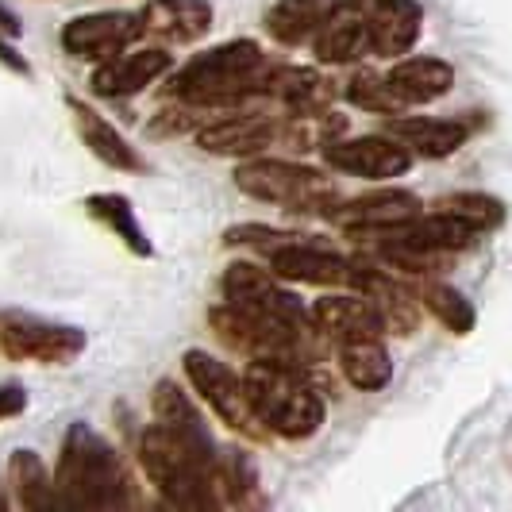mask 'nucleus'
Returning <instances> with one entry per match:
<instances>
[{
  "label": "nucleus",
  "instance_id": "obj_16",
  "mask_svg": "<svg viewBox=\"0 0 512 512\" xmlns=\"http://www.w3.org/2000/svg\"><path fill=\"white\" fill-rule=\"evenodd\" d=\"M424 208V201L409 193V189H374V193H362L355 201H335L328 208L324 220H332L335 228L351 231V235H362V231H378V228H393L401 220H409Z\"/></svg>",
  "mask_w": 512,
  "mask_h": 512
},
{
  "label": "nucleus",
  "instance_id": "obj_31",
  "mask_svg": "<svg viewBox=\"0 0 512 512\" xmlns=\"http://www.w3.org/2000/svg\"><path fill=\"white\" fill-rule=\"evenodd\" d=\"M343 97L362 112H378V116L405 112V104L393 97V89L385 85V74H378V70H355L343 81Z\"/></svg>",
  "mask_w": 512,
  "mask_h": 512
},
{
  "label": "nucleus",
  "instance_id": "obj_21",
  "mask_svg": "<svg viewBox=\"0 0 512 512\" xmlns=\"http://www.w3.org/2000/svg\"><path fill=\"white\" fill-rule=\"evenodd\" d=\"M312 312V324L316 332L328 335V339H355V335H382L385 339V320L378 305L366 297V293H332V297H320Z\"/></svg>",
  "mask_w": 512,
  "mask_h": 512
},
{
  "label": "nucleus",
  "instance_id": "obj_14",
  "mask_svg": "<svg viewBox=\"0 0 512 512\" xmlns=\"http://www.w3.org/2000/svg\"><path fill=\"white\" fill-rule=\"evenodd\" d=\"M174 70V58L162 47H143V51H120L112 58L97 62V70L89 77V89L104 101H124L143 89H151L158 77Z\"/></svg>",
  "mask_w": 512,
  "mask_h": 512
},
{
  "label": "nucleus",
  "instance_id": "obj_4",
  "mask_svg": "<svg viewBox=\"0 0 512 512\" xmlns=\"http://www.w3.org/2000/svg\"><path fill=\"white\" fill-rule=\"evenodd\" d=\"M139 466L147 474V482L158 489L166 509H224L220 501V486H216V470L205 466L201 459H193L174 436H166L158 424H147L139 432Z\"/></svg>",
  "mask_w": 512,
  "mask_h": 512
},
{
  "label": "nucleus",
  "instance_id": "obj_19",
  "mask_svg": "<svg viewBox=\"0 0 512 512\" xmlns=\"http://www.w3.org/2000/svg\"><path fill=\"white\" fill-rule=\"evenodd\" d=\"M312 54L320 66H347L359 62L366 51V4L359 0H339L335 12L312 31Z\"/></svg>",
  "mask_w": 512,
  "mask_h": 512
},
{
  "label": "nucleus",
  "instance_id": "obj_32",
  "mask_svg": "<svg viewBox=\"0 0 512 512\" xmlns=\"http://www.w3.org/2000/svg\"><path fill=\"white\" fill-rule=\"evenodd\" d=\"M289 235H297V231L266 228V224H235V228L224 231V243H228V247H247V251H258V255H266L270 247L285 243Z\"/></svg>",
  "mask_w": 512,
  "mask_h": 512
},
{
  "label": "nucleus",
  "instance_id": "obj_25",
  "mask_svg": "<svg viewBox=\"0 0 512 512\" xmlns=\"http://www.w3.org/2000/svg\"><path fill=\"white\" fill-rule=\"evenodd\" d=\"M8 489H12V501L20 509H35V512L62 509V497H58V486H54L51 466L39 459L35 451H27V447L8 455Z\"/></svg>",
  "mask_w": 512,
  "mask_h": 512
},
{
  "label": "nucleus",
  "instance_id": "obj_34",
  "mask_svg": "<svg viewBox=\"0 0 512 512\" xmlns=\"http://www.w3.org/2000/svg\"><path fill=\"white\" fill-rule=\"evenodd\" d=\"M16 39H8V35H0V62L12 70V74H20V77H31V66H27V58L24 54H16V47H12Z\"/></svg>",
  "mask_w": 512,
  "mask_h": 512
},
{
  "label": "nucleus",
  "instance_id": "obj_8",
  "mask_svg": "<svg viewBox=\"0 0 512 512\" xmlns=\"http://www.w3.org/2000/svg\"><path fill=\"white\" fill-rule=\"evenodd\" d=\"M181 370L193 385V393L205 401L208 409L216 412V420L243 439H270V432L255 420V412L247 405V393H243V378L231 370L228 362H220L216 355H208L201 347H189L181 355Z\"/></svg>",
  "mask_w": 512,
  "mask_h": 512
},
{
  "label": "nucleus",
  "instance_id": "obj_27",
  "mask_svg": "<svg viewBox=\"0 0 512 512\" xmlns=\"http://www.w3.org/2000/svg\"><path fill=\"white\" fill-rule=\"evenodd\" d=\"M335 4L339 0H278L262 24L270 31V39H278L282 47H301L312 39V31L332 16Z\"/></svg>",
  "mask_w": 512,
  "mask_h": 512
},
{
  "label": "nucleus",
  "instance_id": "obj_24",
  "mask_svg": "<svg viewBox=\"0 0 512 512\" xmlns=\"http://www.w3.org/2000/svg\"><path fill=\"white\" fill-rule=\"evenodd\" d=\"M335 359L343 378L362 389L374 393L393 382V359L385 351L382 335H355V339H335Z\"/></svg>",
  "mask_w": 512,
  "mask_h": 512
},
{
  "label": "nucleus",
  "instance_id": "obj_33",
  "mask_svg": "<svg viewBox=\"0 0 512 512\" xmlns=\"http://www.w3.org/2000/svg\"><path fill=\"white\" fill-rule=\"evenodd\" d=\"M31 405V397H27V389L20 382H0V420H12V416H20L27 412Z\"/></svg>",
  "mask_w": 512,
  "mask_h": 512
},
{
  "label": "nucleus",
  "instance_id": "obj_29",
  "mask_svg": "<svg viewBox=\"0 0 512 512\" xmlns=\"http://www.w3.org/2000/svg\"><path fill=\"white\" fill-rule=\"evenodd\" d=\"M216 486H220V501L224 505H262L258 497V466L247 451L239 447H228L216 455Z\"/></svg>",
  "mask_w": 512,
  "mask_h": 512
},
{
  "label": "nucleus",
  "instance_id": "obj_10",
  "mask_svg": "<svg viewBox=\"0 0 512 512\" xmlns=\"http://www.w3.org/2000/svg\"><path fill=\"white\" fill-rule=\"evenodd\" d=\"M270 274L289 285H320V289H347L351 282V258L332 251L328 243H316L305 235H289L285 243L266 251Z\"/></svg>",
  "mask_w": 512,
  "mask_h": 512
},
{
  "label": "nucleus",
  "instance_id": "obj_5",
  "mask_svg": "<svg viewBox=\"0 0 512 512\" xmlns=\"http://www.w3.org/2000/svg\"><path fill=\"white\" fill-rule=\"evenodd\" d=\"M235 185L239 193L266 205H282L297 216H328V208L339 201L332 178L289 158H262V154L247 158L235 166Z\"/></svg>",
  "mask_w": 512,
  "mask_h": 512
},
{
  "label": "nucleus",
  "instance_id": "obj_7",
  "mask_svg": "<svg viewBox=\"0 0 512 512\" xmlns=\"http://www.w3.org/2000/svg\"><path fill=\"white\" fill-rule=\"evenodd\" d=\"M89 335L77 324L47 320L35 312L8 308L0 312V355L12 362H35V366H70L85 355Z\"/></svg>",
  "mask_w": 512,
  "mask_h": 512
},
{
  "label": "nucleus",
  "instance_id": "obj_2",
  "mask_svg": "<svg viewBox=\"0 0 512 512\" xmlns=\"http://www.w3.org/2000/svg\"><path fill=\"white\" fill-rule=\"evenodd\" d=\"M54 486L62 509H135L139 493L120 451L89 424H70L62 436Z\"/></svg>",
  "mask_w": 512,
  "mask_h": 512
},
{
  "label": "nucleus",
  "instance_id": "obj_18",
  "mask_svg": "<svg viewBox=\"0 0 512 512\" xmlns=\"http://www.w3.org/2000/svg\"><path fill=\"white\" fill-rule=\"evenodd\" d=\"M135 16H139L143 35H154L170 47H185L212 31L216 8L212 0H147V8Z\"/></svg>",
  "mask_w": 512,
  "mask_h": 512
},
{
  "label": "nucleus",
  "instance_id": "obj_17",
  "mask_svg": "<svg viewBox=\"0 0 512 512\" xmlns=\"http://www.w3.org/2000/svg\"><path fill=\"white\" fill-rule=\"evenodd\" d=\"M424 31V8L416 0H370L366 4V51L401 58Z\"/></svg>",
  "mask_w": 512,
  "mask_h": 512
},
{
  "label": "nucleus",
  "instance_id": "obj_1",
  "mask_svg": "<svg viewBox=\"0 0 512 512\" xmlns=\"http://www.w3.org/2000/svg\"><path fill=\"white\" fill-rule=\"evenodd\" d=\"M243 378L247 405L255 420L278 439H312L324 424V374L320 366H293V362L251 359Z\"/></svg>",
  "mask_w": 512,
  "mask_h": 512
},
{
  "label": "nucleus",
  "instance_id": "obj_37",
  "mask_svg": "<svg viewBox=\"0 0 512 512\" xmlns=\"http://www.w3.org/2000/svg\"><path fill=\"white\" fill-rule=\"evenodd\" d=\"M359 4H370V0H359Z\"/></svg>",
  "mask_w": 512,
  "mask_h": 512
},
{
  "label": "nucleus",
  "instance_id": "obj_15",
  "mask_svg": "<svg viewBox=\"0 0 512 512\" xmlns=\"http://www.w3.org/2000/svg\"><path fill=\"white\" fill-rule=\"evenodd\" d=\"M258 101H274L282 112H320V108H332L335 81L316 66L270 62Z\"/></svg>",
  "mask_w": 512,
  "mask_h": 512
},
{
  "label": "nucleus",
  "instance_id": "obj_11",
  "mask_svg": "<svg viewBox=\"0 0 512 512\" xmlns=\"http://www.w3.org/2000/svg\"><path fill=\"white\" fill-rule=\"evenodd\" d=\"M324 162L339 170V174H351V178H370V181H393L405 178L412 170V158L393 135H359V139H347V135H335L324 147Z\"/></svg>",
  "mask_w": 512,
  "mask_h": 512
},
{
  "label": "nucleus",
  "instance_id": "obj_3",
  "mask_svg": "<svg viewBox=\"0 0 512 512\" xmlns=\"http://www.w3.org/2000/svg\"><path fill=\"white\" fill-rule=\"evenodd\" d=\"M270 70V58L255 39H231L212 51L189 58L181 70L170 74L166 93L178 101L205 104V108H243L262 104V77Z\"/></svg>",
  "mask_w": 512,
  "mask_h": 512
},
{
  "label": "nucleus",
  "instance_id": "obj_30",
  "mask_svg": "<svg viewBox=\"0 0 512 512\" xmlns=\"http://www.w3.org/2000/svg\"><path fill=\"white\" fill-rule=\"evenodd\" d=\"M428 208L455 216L459 224H466V228L478 231V235H489V231H497L505 224V201L493 197V193H478V189L474 193H447V197L432 201Z\"/></svg>",
  "mask_w": 512,
  "mask_h": 512
},
{
  "label": "nucleus",
  "instance_id": "obj_36",
  "mask_svg": "<svg viewBox=\"0 0 512 512\" xmlns=\"http://www.w3.org/2000/svg\"><path fill=\"white\" fill-rule=\"evenodd\" d=\"M8 505H12V497H8V486H4V482H0V512L8 509Z\"/></svg>",
  "mask_w": 512,
  "mask_h": 512
},
{
  "label": "nucleus",
  "instance_id": "obj_22",
  "mask_svg": "<svg viewBox=\"0 0 512 512\" xmlns=\"http://www.w3.org/2000/svg\"><path fill=\"white\" fill-rule=\"evenodd\" d=\"M385 85L393 89V97L405 108L432 104L455 89V66L436 58V54H412V58L393 62V70L385 74Z\"/></svg>",
  "mask_w": 512,
  "mask_h": 512
},
{
  "label": "nucleus",
  "instance_id": "obj_28",
  "mask_svg": "<svg viewBox=\"0 0 512 512\" xmlns=\"http://www.w3.org/2000/svg\"><path fill=\"white\" fill-rule=\"evenodd\" d=\"M409 285H412L416 305L428 308L451 335L474 332L478 312H474V301H470L462 289H455V285H447V282H436V278H409Z\"/></svg>",
  "mask_w": 512,
  "mask_h": 512
},
{
  "label": "nucleus",
  "instance_id": "obj_26",
  "mask_svg": "<svg viewBox=\"0 0 512 512\" xmlns=\"http://www.w3.org/2000/svg\"><path fill=\"white\" fill-rule=\"evenodd\" d=\"M85 212L101 228L112 231L135 258H154V243L147 239V231L139 224V212L124 193H93V197H85Z\"/></svg>",
  "mask_w": 512,
  "mask_h": 512
},
{
  "label": "nucleus",
  "instance_id": "obj_23",
  "mask_svg": "<svg viewBox=\"0 0 512 512\" xmlns=\"http://www.w3.org/2000/svg\"><path fill=\"white\" fill-rule=\"evenodd\" d=\"M66 108H70L77 135H81V143L89 147L93 158H101L104 166L124 170V174H139V170H143L139 151L124 139V131H116V124H108V120H104L97 108H89L81 97H66Z\"/></svg>",
  "mask_w": 512,
  "mask_h": 512
},
{
  "label": "nucleus",
  "instance_id": "obj_12",
  "mask_svg": "<svg viewBox=\"0 0 512 512\" xmlns=\"http://www.w3.org/2000/svg\"><path fill=\"white\" fill-rule=\"evenodd\" d=\"M151 416H154V424H158L166 436L178 439L193 459H201L205 466L216 470V455H220V447H216V439H212V432H208L201 409L193 405V397H189L174 378H162V382L154 385Z\"/></svg>",
  "mask_w": 512,
  "mask_h": 512
},
{
  "label": "nucleus",
  "instance_id": "obj_20",
  "mask_svg": "<svg viewBox=\"0 0 512 512\" xmlns=\"http://www.w3.org/2000/svg\"><path fill=\"white\" fill-rule=\"evenodd\" d=\"M385 135H393L412 158H451L466 147L470 124L466 120H443V116H389Z\"/></svg>",
  "mask_w": 512,
  "mask_h": 512
},
{
  "label": "nucleus",
  "instance_id": "obj_9",
  "mask_svg": "<svg viewBox=\"0 0 512 512\" xmlns=\"http://www.w3.org/2000/svg\"><path fill=\"white\" fill-rule=\"evenodd\" d=\"M197 147L205 154H228V158H255L266 147L278 143L282 135V116L266 112V108H224L208 120L205 128L193 131Z\"/></svg>",
  "mask_w": 512,
  "mask_h": 512
},
{
  "label": "nucleus",
  "instance_id": "obj_13",
  "mask_svg": "<svg viewBox=\"0 0 512 512\" xmlns=\"http://www.w3.org/2000/svg\"><path fill=\"white\" fill-rule=\"evenodd\" d=\"M139 35L143 27L135 12H89V16H74L62 27L58 43L77 62H104L112 54L128 51Z\"/></svg>",
  "mask_w": 512,
  "mask_h": 512
},
{
  "label": "nucleus",
  "instance_id": "obj_35",
  "mask_svg": "<svg viewBox=\"0 0 512 512\" xmlns=\"http://www.w3.org/2000/svg\"><path fill=\"white\" fill-rule=\"evenodd\" d=\"M20 31H24V24L16 20V12L0 4V35H8V39H20Z\"/></svg>",
  "mask_w": 512,
  "mask_h": 512
},
{
  "label": "nucleus",
  "instance_id": "obj_6",
  "mask_svg": "<svg viewBox=\"0 0 512 512\" xmlns=\"http://www.w3.org/2000/svg\"><path fill=\"white\" fill-rule=\"evenodd\" d=\"M224 301L243 312H251L258 320H270L285 332H297L305 339H320L316 324H312V312L301 305V297L289 289V282H282L278 274L262 270L255 262H231L224 270Z\"/></svg>",
  "mask_w": 512,
  "mask_h": 512
}]
</instances>
